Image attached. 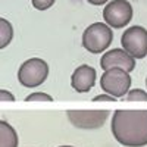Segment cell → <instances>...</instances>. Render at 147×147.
Wrapping results in <instances>:
<instances>
[{
  "instance_id": "cell-9",
  "label": "cell",
  "mask_w": 147,
  "mask_h": 147,
  "mask_svg": "<svg viewBox=\"0 0 147 147\" xmlns=\"http://www.w3.org/2000/svg\"><path fill=\"white\" fill-rule=\"evenodd\" d=\"M97 72L90 65H80L72 72L71 85L77 93H88L96 84Z\"/></svg>"
},
{
  "instance_id": "cell-19",
  "label": "cell",
  "mask_w": 147,
  "mask_h": 147,
  "mask_svg": "<svg viewBox=\"0 0 147 147\" xmlns=\"http://www.w3.org/2000/svg\"><path fill=\"white\" fill-rule=\"evenodd\" d=\"M146 85H147V78H146Z\"/></svg>"
},
{
  "instance_id": "cell-17",
  "label": "cell",
  "mask_w": 147,
  "mask_h": 147,
  "mask_svg": "<svg viewBox=\"0 0 147 147\" xmlns=\"http://www.w3.org/2000/svg\"><path fill=\"white\" fill-rule=\"evenodd\" d=\"M87 2H88L90 5H94V6H102V5L110 2V0H87Z\"/></svg>"
},
{
  "instance_id": "cell-3",
  "label": "cell",
  "mask_w": 147,
  "mask_h": 147,
  "mask_svg": "<svg viewBox=\"0 0 147 147\" xmlns=\"http://www.w3.org/2000/svg\"><path fill=\"white\" fill-rule=\"evenodd\" d=\"M49 77V65L40 57L25 60L18 69V81L27 88H35L41 85Z\"/></svg>"
},
{
  "instance_id": "cell-12",
  "label": "cell",
  "mask_w": 147,
  "mask_h": 147,
  "mask_svg": "<svg viewBox=\"0 0 147 147\" xmlns=\"http://www.w3.org/2000/svg\"><path fill=\"white\" fill-rule=\"evenodd\" d=\"M125 100H128V102H147V91H144L141 88L129 90L128 94L125 96Z\"/></svg>"
},
{
  "instance_id": "cell-14",
  "label": "cell",
  "mask_w": 147,
  "mask_h": 147,
  "mask_svg": "<svg viewBox=\"0 0 147 147\" xmlns=\"http://www.w3.org/2000/svg\"><path fill=\"white\" fill-rule=\"evenodd\" d=\"M31 2L37 10H47L49 7H52L55 5L56 0H31Z\"/></svg>"
},
{
  "instance_id": "cell-1",
  "label": "cell",
  "mask_w": 147,
  "mask_h": 147,
  "mask_svg": "<svg viewBox=\"0 0 147 147\" xmlns=\"http://www.w3.org/2000/svg\"><path fill=\"white\" fill-rule=\"evenodd\" d=\"M110 131L125 147L147 146V109H118L112 115Z\"/></svg>"
},
{
  "instance_id": "cell-4",
  "label": "cell",
  "mask_w": 147,
  "mask_h": 147,
  "mask_svg": "<svg viewBox=\"0 0 147 147\" xmlns=\"http://www.w3.org/2000/svg\"><path fill=\"white\" fill-rule=\"evenodd\" d=\"M100 88L116 99L125 97L131 88L129 72L122 68H110L105 71L100 77Z\"/></svg>"
},
{
  "instance_id": "cell-7",
  "label": "cell",
  "mask_w": 147,
  "mask_h": 147,
  "mask_svg": "<svg viewBox=\"0 0 147 147\" xmlns=\"http://www.w3.org/2000/svg\"><path fill=\"white\" fill-rule=\"evenodd\" d=\"M121 44H122V49H125L136 59L146 57L147 56V30L140 25L129 27L122 34Z\"/></svg>"
},
{
  "instance_id": "cell-6",
  "label": "cell",
  "mask_w": 147,
  "mask_h": 147,
  "mask_svg": "<svg viewBox=\"0 0 147 147\" xmlns=\"http://www.w3.org/2000/svg\"><path fill=\"white\" fill-rule=\"evenodd\" d=\"M103 18L109 27L124 28L132 19V6L127 0H110L103 9Z\"/></svg>"
},
{
  "instance_id": "cell-11",
  "label": "cell",
  "mask_w": 147,
  "mask_h": 147,
  "mask_svg": "<svg viewBox=\"0 0 147 147\" xmlns=\"http://www.w3.org/2000/svg\"><path fill=\"white\" fill-rule=\"evenodd\" d=\"M12 38H13V27H12V24L5 18H0V47L5 49L6 46H9Z\"/></svg>"
},
{
  "instance_id": "cell-8",
  "label": "cell",
  "mask_w": 147,
  "mask_h": 147,
  "mask_svg": "<svg viewBox=\"0 0 147 147\" xmlns=\"http://www.w3.org/2000/svg\"><path fill=\"white\" fill-rule=\"evenodd\" d=\"M100 68L107 71L110 68H122L128 72L136 69V57L131 56L125 49H112L100 59Z\"/></svg>"
},
{
  "instance_id": "cell-2",
  "label": "cell",
  "mask_w": 147,
  "mask_h": 147,
  "mask_svg": "<svg viewBox=\"0 0 147 147\" xmlns=\"http://www.w3.org/2000/svg\"><path fill=\"white\" fill-rule=\"evenodd\" d=\"M113 31L112 27L103 22H94L88 25L82 32V47L88 53L99 55L103 53L112 44Z\"/></svg>"
},
{
  "instance_id": "cell-16",
  "label": "cell",
  "mask_w": 147,
  "mask_h": 147,
  "mask_svg": "<svg viewBox=\"0 0 147 147\" xmlns=\"http://www.w3.org/2000/svg\"><path fill=\"white\" fill-rule=\"evenodd\" d=\"M0 99H2V102H13L15 100V96L12 94L10 91L2 88V90H0Z\"/></svg>"
},
{
  "instance_id": "cell-15",
  "label": "cell",
  "mask_w": 147,
  "mask_h": 147,
  "mask_svg": "<svg viewBox=\"0 0 147 147\" xmlns=\"http://www.w3.org/2000/svg\"><path fill=\"white\" fill-rule=\"evenodd\" d=\"M93 102H116V97L112 96V94H107V93H103V94H97L93 97Z\"/></svg>"
},
{
  "instance_id": "cell-5",
  "label": "cell",
  "mask_w": 147,
  "mask_h": 147,
  "mask_svg": "<svg viewBox=\"0 0 147 147\" xmlns=\"http://www.w3.org/2000/svg\"><path fill=\"white\" fill-rule=\"evenodd\" d=\"M110 115V110H66L69 122L80 129H97L102 128L106 119Z\"/></svg>"
},
{
  "instance_id": "cell-10",
  "label": "cell",
  "mask_w": 147,
  "mask_h": 147,
  "mask_svg": "<svg viewBox=\"0 0 147 147\" xmlns=\"http://www.w3.org/2000/svg\"><path fill=\"white\" fill-rule=\"evenodd\" d=\"M18 134L9 122L0 121V147H18Z\"/></svg>"
},
{
  "instance_id": "cell-13",
  "label": "cell",
  "mask_w": 147,
  "mask_h": 147,
  "mask_svg": "<svg viewBox=\"0 0 147 147\" xmlns=\"http://www.w3.org/2000/svg\"><path fill=\"white\" fill-rule=\"evenodd\" d=\"M27 102H53V97L47 93H40V91H35L31 93L25 97Z\"/></svg>"
},
{
  "instance_id": "cell-18",
  "label": "cell",
  "mask_w": 147,
  "mask_h": 147,
  "mask_svg": "<svg viewBox=\"0 0 147 147\" xmlns=\"http://www.w3.org/2000/svg\"><path fill=\"white\" fill-rule=\"evenodd\" d=\"M59 147H74V146H59Z\"/></svg>"
}]
</instances>
